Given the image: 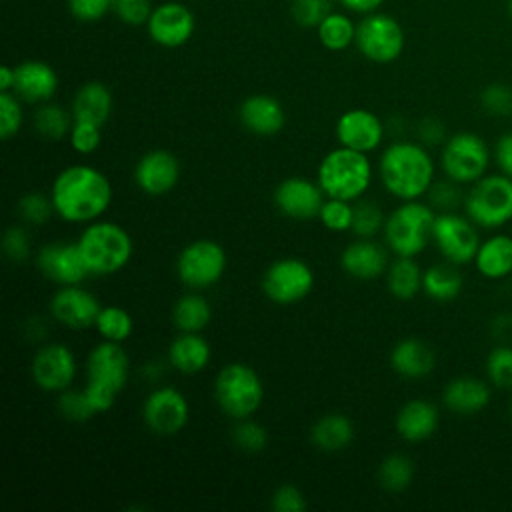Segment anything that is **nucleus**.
<instances>
[{
  "label": "nucleus",
  "instance_id": "nucleus-32",
  "mask_svg": "<svg viewBox=\"0 0 512 512\" xmlns=\"http://www.w3.org/2000/svg\"><path fill=\"white\" fill-rule=\"evenodd\" d=\"M462 274L458 272V264H452L448 260L432 264L422 274V290L428 298L436 302H450L454 300L462 290Z\"/></svg>",
  "mask_w": 512,
  "mask_h": 512
},
{
  "label": "nucleus",
  "instance_id": "nucleus-2",
  "mask_svg": "<svg viewBox=\"0 0 512 512\" xmlns=\"http://www.w3.org/2000/svg\"><path fill=\"white\" fill-rule=\"evenodd\" d=\"M378 174L392 196L418 200L434 182V162L424 144L402 140L384 148L378 160Z\"/></svg>",
  "mask_w": 512,
  "mask_h": 512
},
{
  "label": "nucleus",
  "instance_id": "nucleus-30",
  "mask_svg": "<svg viewBox=\"0 0 512 512\" xmlns=\"http://www.w3.org/2000/svg\"><path fill=\"white\" fill-rule=\"evenodd\" d=\"M310 440L322 452H340L354 440V424L346 414L328 412L312 424Z\"/></svg>",
  "mask_w": 512,
  "mask_h": 512
},
{
  "label": "nucleus",
  "instance_id": "nucleus-23",
  "mask_svg": "<svg viewBox=\"0 0 512 512\" xmlns=\"http://www.w3.org/2000/svg\"><path fill=\"white\" fill-rule=\"evenodd\" d=\"M340 266L356 280H374L388 270V252L372 238H358L342 250Z\"/></svg>",
  "mask_w": 512,
  "mask_h": 512
},
{
  "label": "nucleus",
  "instance_id": "nucleus-9",
  "mask_svg": "<svg viewBox=\"0 0 512 512\" xmlns=\"http://www.w3.org/2000/svg\"><path fill=\"white\" fill-rule=\"evenodd\" d=\"M356 48L376 64H390L404 52L406 36L396 18L384 12H370L356 24Z\"/></svg>",
  "mask_w": 512,
  "mask_h": 512
},
{
  "label": "nucleus",
  "instance_id": "nucleus-41",
  "mask_svg": "<svg viewBox=\"0 0 512 512\" xmlns=\"http://www.w3.org/2000/svg\"><path fill=\"white\" fill-rule=\"evenodd\" d=\"M318 218L322 226L330 232H346L352 230V218H354V204L340 198H328L324 200Z\"/></svg>",
  "mask_w": 512,
  "mask_h": 512
},
{
  "label": "nucleus",
  "instance_id": "nucleus-49",
  "mask_svg": "<svg viewBox=\"0 0 512 512\" xmlns=\"http://www.w3.org/2000/svg\"><path fill=\"white\" fill-rule=\"evenodd\" d=\"M480 104L488 114H512V88L506 84H490L480 94Z\"/></svg>",
  "mask_w": 512,
  "mask_h": 512
},
{
  "label": "nucleus",
  "instance_id": "nucleus-21",
  "mask_svg": "<svg viewBox=\"0 0 512 512\" xmlns=\"http://www.w3.org/2000/svg\"><path fill=\"white\" fill-rule=\"evenodd\" d=\"M100 308L98 298L86 288H80V284L60 286L50 300V314L54 320L74 330L94 326Z\"/></svg>",
  "mask_w": 512,
  "mask_h": 512
},
{
  "label": "nucleus",
  "instance_id": "nucleus-36",
  "mask_svg": "<svg viewBox=\"0 0 512 512\" xmlns=\"http://www.w3.org/2000/svg\"><path fill=\"white\" fill-rule=\"evenodd\" d=\"M32 122H34V130L44 140H62L70 134L74 116H72V112L64 110L62 106H58L54 102H42V104H38Z\"/></svg>",
  "mask_w": 512,
  "mask_h": 512
},
{
  "label": "nucleus",
  "instance_id": "nucleus-51",
  "mask_svg": "<svg viewBox=\"0 0 512 512\" xmlns=\"http://www.w3.org/2000/svg\"><path fill=\"white\" fill-rule=\"evenodd\" d=\"M2 250L8 260L24 262L30 256V236L22 226H10L2 238Z\"/></svg>",
  "mask_w": 512,
  "mask_h": 512
},
{
  "label": "nucleus",
  "instance_id": "nucleus-53",
  "mask_svg": "<svg viewBox=\"0 0 512 512\" xmlns=\"http://www.w3.org/2000/svg\"><path fill=\"white\" fill-rule=\"evenodd\" d=\"M112 4L114 0H68L70 12L82 22L100 20L108 10H112Z\"/></svg>",
  "mask_w": 512,
  "mask_h": 512
},
{
  "label": "nucleus",
  "instance_id": "nucleus-28",
  "mask_svg": "<svg viewBox=\"0 0 512 512\" xmlns=\"http://www.w3.org/2000/svg\"><path fill=\"white\" fill-rule=\"evenodd\" d=\"M490 400V388L484 380L474 376H460L446 384L442 392V402L450 412L456 414H476L486 408Z\"/></svg>",
  "mask_w": 512,
  "mask_h": 512
},
{
  "label": "nucleus",
  "instance_id": "nucleus-55",
  "mask_svg": "<svg viewBox=\"0 0 512 512\" xmlns=\"http://www.w3.org/2000/svg\"><path fill=\"white\" fill-rule=\"evenodd\" d=\"M494 158H496V164L502 170V174L512 178V132L498 138V142L494 146Z\"/></svg>",
  "mask_w": 512,
  "mask_h": 512
},
{
  "label": "nucleus",
  "instance_id": "nucleus-38",
  "mask_svg": "<svg viewBox=\"0 0 512 512\" xmlns=\"http://www.w3.org/2000/svg\"><path fill=\"white\" fill-rule=\"evenodd\" d=\"M414 478V464L406 454H390L378 466V482L388 492H402Z\"/></svg>",
  "mask_w": 512,
  "mask_h": 512
},
{
  "label": "nucleus",
  "instance_id": "nucleus-58",
  "mask_svg": "<svg viewBox=\"0 0 512 512\" xmlns=\"http://www.w3.org/2000/svg\"><path fill=\"white\" fill-rule=\"evenodd\" d=\"M508 14H510V18H512V0H508Z\"/></svg>",
  "mask_w": 512,
  "mask_h": 512
},
{
  "label": "nucleus",
  "instance_id": "nucleus-52",
  "mask_svg": "<svg viewBox=\"0 0 512 512\" xmlns=\"http://www.w3.org/2000/svg\"><path fill=\"white\" fill-rule=\"evenodd\" d=\"M272 508L276 512H302L306 510L304 492L294 484H282L272 494Z\"/></svg>",
  "mask_w": 512,
  "mask_h": 512
},
{
  "label": "nucleus",
  "instance_id": "nucleus-33",
  "mask_svg": "<svg viewBox=\"0 0 512 512\" xmlns=\"http://www.w3.org/2000/svg\"><path fill=\"white\" fill-rule=\"evenodd\" d=\"M210 318V302L194 290L180 296L172 308V322L180 332H202L210 324Z\"/></svg>",
  "mask_w": 512,
  "mask_h": 512
},
{
  "label": "nucleus",
  "instance_id": "nucleus-56",
  "mask_svg": "<svg viewBox=\"0 0 512 512\" xmlns=\"http://www.w3.org/2000/svg\"><path fill=\"white\" fill-rule=\"evenodd\" d=\"M346 10L350 12H358V14H370L376 12L384 0H338Z\"/></svg>",
  "mask_w": 512,
  "mask_h": 512
},
{
  "label": "nucleus",
  "instance_id": "nucleus-25",
  "mask_svg": "<svg viewBox=\"0 0 512 512\" xmlns=\"http://www.w3.org/2000/svg\"><path fill=\"white\" fill-rule=\"evenodd\" d=\"M438 410L432 402L414 398L408 400L396 414L394 426L402 440L406 442H422L430 438L438 428Z\"/></svg>",
  "mask_w": 512,
  "mask_h": 512
},
{
  "label": "nucleus",
  "instance_id": "nucleus-35",
  "mask_svg": "<svg viewBox=\"0 0 512 512\" xmlns=\"http://www.w3.org/2000/svg\"><path fill=\"white\" fill-rule=\"evenodd\" d=\"M316 32L320 44L332 52H342L352 42H356V24L344 12H330L316 26Z\"/></svg>",
  "mask_w": 512,
  "mask_h": 512
},
{
  "label": "nucleus",
  "instance_id": "nucleus-50",
  "mask_svg": "<svg viewBox=\"0 0 512 512\" xmlns=\"http://www.w3.org/2000/svg\"><path fill=\"white\" fill-rule=\"evenodd\" d=\"M154 6L150 0H114L112 12L128 26H142L148 22Z\"/></svg>",
  "mask_w": 512,
  "mask_h": 512
},
{
  "label": "nucleus",
  "instance_id": "nucleus-26",
  "mask_svg": "<svg viewBox=\"0 0 512 512\" xmlns=\"http://www.w3.org/2000/svg\"><path fill=\"white\" fill-rule=\"evenodd\" d=\"M212 358V348L200 332H180L168 346V362L180 374L202 372Z\"/></svg>",
  "mask_w": 512,
  "mask_h": 512
},
{
  "label": "nucleus",
  "instance_id": "nucleus-43",
  "mask_svg": "<svg viewBox=\"0 0 512 512\" xmlns=\"http://www.w3.org/2000/svg\"><path fill=\"white\" fill-rule=\"evenodd\" d=\"M52 212H54V206H52L50 194L46 196L42 192H28L18 200V214L26 224L42 226L52 216Z\"/></svg>",
  "mask_w": 512,
  "mask_h": 512
},
{
  "label": "nucleus",
  "instance_id": "nucleus-46",
  "mask_svg": "<svg viewBox=\"0 0 512 512\" xmlns=\"http://www.w3.org/2000/svg\"><path fill=\"white\" fill-rule=\"evenodd\" d=\"M426 194H428V204L438 212H454L460 204H464V196L458 188V182L450 178L442 182H432Z\"/></svg>",
  "mask_w": 512,
  "mask_h": 512
},
{
  "label": "nucleus",
  "instance_id": "nucleus-47",
  "mask_svg": "<svg viewBox=\"0 0 512 512\" xmlns=\"http://www.w3.org/2000/svg\"><path fill=\"white\" fill-rule=\"evenodd\" d=\"M330 0H292L290 14L298 26L316 28L332 10Z\"/></svg>",
  "mask_w": 512,
  "mask_h": 512
},
{
  "label": "nucleus",
  "instance_id": "nucleus-39",
  "mask_svg": "<svg viewBox=\"0 0 512 512\" xmlns=\"http://www.w3.org/2000/svg\"><path fill=\"white\" fill-rule=\"evenodd\" d=\"M384 212L372 200H360L354 204V218H352V232L358 238H372L384 228Z\"/></svg>",
  "mask_w": 512,
  "mask_h": 512
},
{
  "label": "nucleus",
  "instance_id": "nucleus-15",
  "mask_svg": "<svg viewBox=\"0 0 512 512\" xmlns=\"http://www.w3.org/2000/svg\"><path fill=\"white\" fill-rule=\"evenodd\" d=\"M76 356L60 342L44 344L32 358L30 374L34 384L44 392H62L72 386L76 378Z\"/></svg>",
  "mask_w": 512,
  "mask_h": 512
},
{
  "label": "nucleus",
  "instance_id": "nucleus-1",
  "mask_svg": "<svg viewBox=\"0 0 512 512\" xmlns=\"http://www.w3.org/2000/svg\"><path fill=\"white\" fill-rule=\"evenodd\" d=\"M114 190L108 176L90 164H72L60 170L50 188L54 212L74 224L98 220L112 204Z\"/></svg>",
  "mask_w": 512,
  "mask_h": 512
},
{
  "label": "nucleus",
  "instance_id": "nucleus-11",
  "mask_svg": "<svg viewBox=\"0 0 512 512\" xmlns=\"http://www.w3.org/2000/svg\"><path fill=\"white\" fill-rule=\"evenodd\" d=\"M440 164L450 180L458 184H474L488 170L490 150L478 134L458 132L444 142Z\"/></svg>",
  "mask_w": 512,
  "mask_h": 512
},
{
  "label": "nucleus",
  "instance_id": "nucleus-6",
  "mask_svg": "<svg viewBox=\"0 0 512 512\" xmlns=\"http://www.w3.org/2000/svg\"><path fill=\"white\" fill-rule=\"evenodd\" d=\"M214 400L218 408L234 418H250L264 400V384L258 372L244 362H230L214 378Z\"/></svg>",
  "mask_w": 512,
  "mask_h": 512
},
{
  "label": "nucleus",
  "instance_id": "nucleus-22",
  "mask_svg": "<svg viewBox=\"0 0 512 512\" xmlns=\"http://www.w3.org/2000/svg\"><path fill=\"white\" fill-rule=\"evenodd\" d=\"M16 68L14 94L28 104L50 102L58 90V74L48 62L24 60Z\"/></svg>",
  "mask_w": 512,
  "mask_h": 512
},
{
  "label": "nucleus",
  "instance_id": "nucleus-8",
  "mask_svg": "<svg viewBox=\"0 0 512 512\" xmlns=\"http://www.w3.org/2000/svg\"><path fill=\"white\" fill-rule=\"evenodd\" d=\"M466 216L482 228H500L512 220V178L482 176L464 196Z\"/></svg>",
  "mask_w": 512,
  "mask_h": 512
},
{
  "label": "nucleus",
  "instance_id": "nucleus-54",
  "mask_svg": "<svg viewBox=\"0 0 512 512\" xmlns=\"http://www.w3.org/2000/svg\"><path fill=\"white\" fill-rule=\"evenodd\" d=\"M418 138L424 146H436L444 142V124L436 118H424L418 124Z\"/></svg>",
  "mask_w": 512,
  "mask_h": 512
},
{
  "label": "nucleus",
  "instance_id": "nucleus-18",
  "mask_svg": "<svg viewBox=\"0 0 512 512\" xmlns=\"http://www.w3.org/2000/svg\"><path fill=\"white\" fill-rule=\"evenodd\" d=\"M334 134L340 146L370 154L384 140V124L366 108H350L338 116Z\"/></svg>",
  "mask_w": 512,
  "mask_h": 512
},
{
  "label": "nucleus",
  "instance_id": "nucleus-44",
  "mask_svg": "<svg viewBox=\"0 0 512 512\" xmlns=\"http://www.w3.org/2000/svg\"><path fill=\"white\" fill-rule=\"evenodd\" d=\"M24 112L20 98L14 92H0V136L10 140L22 128Z\"/></svg>",
  "mask_w": 512,
  "mask_h": 512
},
{
  "label": "nucleus",
  "instance_id": "nucleus-16",
  "mask_svg": "<svg viewBox=\"0 0 512 512\" xmlns=\"http://www.w3.org/2000/svg\"><path fill=\"white\" fill-rule=\"evenodd\" d=\"M150 38L164 48L184 46L196 28V18L192 10L182 2H164L154 6L146 22Z\"/></svg>",
  "mask_w": 512,
  "mask_h": 512
},
{
  "label": "nucleus",
  "instance_id": "nucleus-10",
  "mask_svg": "<svg viewBox=\"0 0 512 512\" xmlns=\"http://www.w3.org/2000/svg\"><path fill=\"white\" fill-rule=\"evenodd\" d=\"M226 262V250L216 240L198 238L180 250L176 274L190 290H204L224 276Z\"/></svg>",
  "mask_w": 512,
  "mask_h": 512
},
{
  "label": "nucleus",
  "instance_id": "nucleus-29",
  "mask_svg": "<svg viewBox=\"0 0 512 512\" xmlns=\"http://www.w3.org/2000/svg\"><path fill=\"white\" fill-rule=\"evenodd\" d=\"M390 364L394 372L404 378H424L434 370L436 358L426 342L418 338H404L392 348Z\"/></svg>",
  "mask_w": 512,
  "mask_h": 512
},
{
  "label": "nucleus",
  "instance_id": "nucleus-4",
  "mask_svg": "<svg viewBox=\"0 0 512 512\" xmlns=\"http://www.w3.org/2000/svg\"><path fill=\"white\" fill-rule=\"evenodd\" d=\"M316 182L328 198L348 202L360 200L372 184V164L368 154L336 146L318 164Z\"/></svg>",
  "mask_w": 512,
  "mask_h": 512
},
{
  "label": "nucleus",
  "instance_id": "nucleus-27",
  "mask_svg": "<svg viewBox=\"0 0 512 512\" xmlns=\"http://www.w3.org/2000/svg\"><path fill=\"white\" fill-rule=\"evenodd\" d=\"M70 112L76 122L104 126L112 114V92L102 82H86L76 90Z\"/></svg>",
  "mask_w": 512,
  "mask_h": 512
},
{
  "label": "nucleus",
  "instance_id": "nucleus-31",
  "mask_svg": "<svg viewBox=\"0 0 512 512\" xmlns=\"http://www.w3.org/2000/svg\"><path fill=\"white\" fill-rule=\"evenodd\" d=\"M474 264L484 278L500 280L512 272V238L496 234L478 246Z\"/></svg>",
  "mask_w": 512,
  "mask_h": 512
},
{
  "label": "nucleus",
  "instance_id": "nucleus-3",
  "mask_svg": "<svg viewBox=\"0 0 512 512\" xmlns=\"http://www.w3.org/2000/svg\"><path fill=\"white\" fill-rule=\"evenodd\" d=\"M130 374V358L120 342L102 340L86 358V386L82 388L96 414L108 412L124 390Z\"/></svg>",
  "mask_w": 512,
  "mask_h": 512
},
{
  "label": "nucleus",
  "instance_id": "nucleus-45",
  "mask_svg": "<svg viewBox=\"0 0 512 512\" xmlns=\"http://www.w3.org/2000/svg\"><path fill=\"white\" fill-rule=\"evenodd\" d=\"M486 372L494 386L512 388V348L498 346L488 354Z\"/></svg>",
  "mask_w": 512,
  "mask_h": 512
},
{
  "label": "nucleus",
  "instance_id": "nucleus-24",
  "mask_svg": "<svg viewBox=\"0 0 512 512\" xmlns=\"http://www.w3.org/2000/svg\"><path fill=\"white\" fill-rule=\"evenodd\" d=\"M238 118L242 126L256 136H274L286 122L282 104L270 94L248 96L238 108Z\"/></svg>",
  "mask_w": 512,
  "mask_h": 512
},
{
  "label": "nucleus",
  "instance_id": "nucleus-13",
  "mask_svg": "<svg viewBox=\"0 0 512 512\" xmlns=\"http://www.w3.org/2000/svg\"><path fill=\"white\" fill-rule=\"evenodd\" d=\"M432 242L444 260L452 264H468L476 258L480 240L474 222L456 212H440L434 218Z\"/></svg>",
  "mask_w": 512,
  "mask_h": 512
},
{
  "label": "nucleus",
  "instance_id": "nucleus-57",
  "mask_svg": "<svg viewBox=\"0 0 512 512\" xmlns=\"http://www.w3.org/2000/svg\"><path fill=\"white\" fill-rule=\"evenodd\" d=\"M16 82V68L14 66H2L0 68V92H12Z\"/></svg>",
  "mask_w": 512,
  "mask_h": 512
},
{
  "label": "nucleus",
  "instance_id": "nucleus-37",
  "mask_svg": "<svg viewBox=\"0 0 512 512\" xmlns=\"http://www.w3.org/2000/svg\"><path fill=\"white\" fill-rule=\"evenodd\" d=\"M96 332L102 336V340H110V342H124L130 338L132 330H134V320L130 316L128 310H124L122 306H102L96 322H94Z\"/></svg>",
  "mask_w": 512,
  "mask_h": 512
},
{
  "label": "nucleus",
  "instance_id": "nucleus-40",
  "mask_svg": "<svg viewBox=\"0 0 512 512\" xmlns=\"http://www.w3.org/2000/svg\"><path fill=\"white\" fill-rule=\"evenodd\" d=\"M232 440L242 452L258 454L268 444V432L260 422L252 418H242V420H236V426L232 430Z\"/></svg>",
  "mask_w": 512,
  "mask_h": 512
},
{
  "label": "nucleus",
  "instance_id": "nucleus-14",
  "mask_svg": "<svg viewBox=\"0 0 512 512\" xmlns=\"http://www.w3.org/2000/svg\"><path fill=\"white\" fill-rule=\"evenodd\" d=\"M190 418V404L186 396L174 386L154 388L142 404V420L158 436L178 434Z\"/></svg>",
  "mask_w": 512,
  "mask_h": 512
},
{
  "label": "nucleus",
  "instance_id": "nucleus-17",
  "mask_svg": "<svg viewBox=\"0 0 512 512\" xmlns=\"http://www.w3.org/2000/svg\"><path fill=\"white\" fill-rule=\"evenodd\" d=\"M36 264L44 278L60 286L82 284L86 276H90L78 242H50L42 246L36 256Z\"/></svg>",
  "mask_w": 512,
  "mask_h": 512
},
{
  "label": "nucleus",
  "instance_id": "nucleus-20",
  "mask_svg": "<svg viewBox=\"0 0 512 512\" xmlns=\"http://www.w3.org/2000/svg\"><path fill=\"white\" fill-rule=\"evenodd\" d=\"M180 180V162L168 150H150L134 166V182L148 196H164Z\"/></svg>",
  "mask_w": 512,
  "mask_h": 512
},
{
  "label": "nucleus",
  "instance_id": "nucleus-7",
  "mask_svg": "<svg viewBox=\"0 0 512 512\" xmlns=\"http://www.w3.org/2000/svg\"><path fill=\"white\" fill-rule=\"evenodd\" d=\"M434 208L418 200H404L384 222V242L396 256H416L432 240Z\"/></svg>",
  "mask_w": 512,
  "mask_h": 512
},
{
  "label": "nucleus",
  "instance_id": "nucleus-12",
  "mask_svg": "<svg viewBox=\"0 0 512 512\" xmlns=\"http://www.w3.org/2000/svg\"><path fill=\"white\" fill-rule=\"evenodd\" d=\"M314 288V272L300 258H278L262 276V292L274 304L288 306L304 300Z\"/></svg>",
  "mask_w": 512,
  "mask_h": 512
},
{
  "label": "nucleus",
  "instance_id": "nucleus-42",
  "mask_svg": "<svg viewBox=\"0 0 512 512\" xmlns=\"http://www.w3.org/2000/svg\"><path fill=\"white\" fill-rule=\"evenodd\" d=\"M56 408L60 416H64L70 422H86L92 416H96V410L88 402L84 390H62L56 398Z\"/></svg>",
  "mask_w": 512,
  "mask_h": 512
},
{
  "label": "nucleus",
  "instance_id": "nucleus-59",
  "mask_svg": "<svg viewBox=\"0 0 512 512\" xmlns=\"http://www.w3.org/2000/svg\"><path fill=\"white\" fill-rule=\"evenodd\" d=\"M510 418H512V404H510Z\"/></svg>",
  "mask_w": 512,
  "mask_h": 512
},
{
  "label": "nucleus",
  "instance_id": "nucleus-19",
  "mask_svg": "<svg viewBox=\"0 0 512 512\" xmlns=\"http://www.w3.org/2000/svg\"><path fill=\"white\" fill-rule=\"evenodd\" d=\"M326 194L322 192L318 182L308 178L290 176L282 180L274 190V204L276 208L294 220H310L318 216Z\"/></svg>",
  "mask_w": 512,
  "mask_h": 512
},
{
  "label": "nucleus",
  "instance_id": "nucleus-34",
  "mask_svg": "<svg viewBox=\"0 0 512 512\" xmlns=\"http://www.w3.org/2000/svg\"><path fill=\"white\" fill-rule=\"evenodd\" d=\"M422 270L412 256H398L386 270V284L394 298L410 300L422 290Z\"/></svg>",
  "mask_w": 512,
  "mask_h": 512
},
{
  "label": "nucleus",
  "instance_id": "nucleus-5",
  "mask_svg": "<svg viewBox=\"0 0 512 512\" xmlns=\"http://www.w3.org/2000/svg\"><path fill=\"white\" fill-rule=\"evenodd\" d=\"M76 242L88 272L94 276L120 272L134 252V242L128 230L116 222L100 218L86 224Z\"/></svg>",
  "mask_w": 512,
  "mask_h": 512
},
{
  "label": "nucleus",
  "instance_id": "nucleus-48",
  "mask_svg": "<svg viewBox=\"0 0 512 512\" xmlns=\"http://www.w3.org/2000/svg\"><path fill=\"white\" fill-rule=\"evenodd\" d=\"M68 138H70V146L74 152L88 156V154L96 152L102 142V126L74 120Z\"/></svg>",
  "mask_w": 512,
  "mask_h": 512
}]
</instances>
